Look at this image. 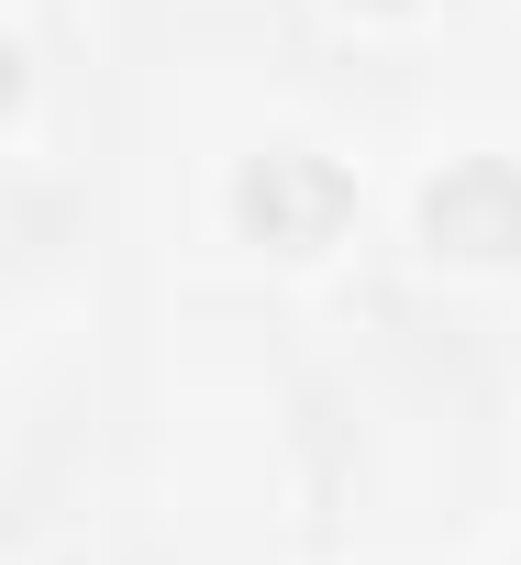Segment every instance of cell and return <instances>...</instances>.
<instances>
[{"label": "cell", "instance_id": "6da1fadb", "mask_svg": "<svg viewBox=\"0 0 521 565\" xmlns=\"http://www.w3.org/2000/svg\"><path fill=\"white\" fill-rule=\"evenodd\" d=\"M355 211V189H344V167L333 156H300V145H278V156H255L244 178H233V222L244 233H267V244H333V222Z\"/></svg>", "mask_w": 521, "mask_h": 565}, {"label": "cell", "instance_id": "7a4b0ae2", "mask_svg": "<svg viewBox=\"0 0 521 565\" xmlns=\"http://www.w3.org/2000/svg\"><path fill=\"white\" fill-rule=\"evenodd\" d=\"M422 233L444 255H521V167L510 156H466L422 189Z\"/></svg>", "mask_w": 521, "mask_h": 565}, {"label": "cell", "instance_id": "3957f363", "mask_svg": "<svg viewBox=\"0 0 521 565\" xmlns=\"http://www.w3.org/2000/svg\"><path fill=\"white\" fill-rule=\"evenodd\" d=\"M12 100H23V56H12V45H0V111H12Z\"/></svg>", "mask_w": 521, "mask_h": 565}]
</instances>
